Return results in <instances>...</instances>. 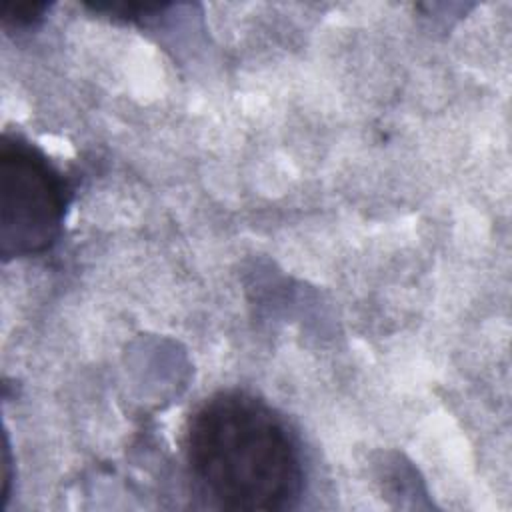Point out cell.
I'll return each instance as SVG.
<instances>
[{
	"instance_id": "1",
	"label": "cell",
	"mask_w": 512,
	"mask_h": 512,
	"mask_svg": "<svg viewBox=\"0 0 512 512\" xmlns=\"http://www.w3.org/2000/svg\"><path fill=\"white\" fill-rule=\"evenodd\" d=\"M184 456L196 490L216 508L276 512L304 490V456L288 422L264 400L224 390L188 420Z\"/></svg>"
},
{
	"instance_id": "2",
	"label": "cell",
	"mask_w": 512,
	"mask_h": 512,
	"mask_svg": "<svg viewBox=\"0 0 512 512\" xmlns=\"http://www.w3.org/2000/svg\"><path fill=\"white\" fill-rule=\"evenodd\" d=\"M70 188L42 150L4 134L0 148V254L4 260L38 256L62 232Z\"/></svg>"
},
{
	"instance_id": "3",
	"label": "cell",
	"mask_w": 512,
	"mask_h": 512,
	"mask_svg": "<svg viewBox=\"0 0 512 512\" xmlns=\"http://www.w3.org/2000/svg\"><path fill=\"white\" fill-rule=\"evenodd\" d=\"M48 8L50 6L46 2H22V4L4 2L2 4V22H4V26L30 28V26H36L44 18Z\"/></svg>"
}]
</instances>
